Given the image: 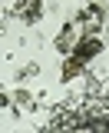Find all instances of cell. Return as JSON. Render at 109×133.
I'll use <instances>...</instances> for the list:
<instances>
[{
    "label": "cell",
    "mask_w": 109,
    "mask_h": 133,
    "mask_svg": "<svg viewBox=\"0 0 109 133\" xmlns=\"http://www.w3.org/2000/svg\"><path fill=\"white\" fill-rule=\"evenodd\" d=\"M99 53H103V40H99V37H79L76 50L66 57V66H63V80H73L79 70L89 63V60H96Z\"/></svg>",
    "instance_id": "1"
},
{
    "label": "cell",
    "mask_w": 109,
    "mask_h": 133,
    "mask_svg": "<svg viewBox=\"0 0 109 133\" xmlns=\"http://www.w3.org/2000/svg\"><path fill=\"white\" fill-rule=\"evenodd\" d=\"M76 43H79V27L76 23H66V27L56 33V40H53V47L60 50L63 57H69V53L76 50Z\"/></svg>",
    "instance_id": "2"
},
{
    "label": "cell",
    "mask_w": 109,
    "mask_h": 133,
    "mask_svg": "<svg viewBox=\"0 0 109 133\" xmlns=\"http://www.w3.org/2000/svg\"><path fill=\"white\" fill-rule=\"evenodd\" d=\"M17 17H20L23 23H36V20L43 17V0H20V3H17Z\"/></svg>",
    "instance_id": "3"
},
{
    "label": "cell",
    "mask_w": 109,
    "mask_h": 133,
    "mask_svg": "<svg viewBox=\"0 0 109 133\" xmlns=\"http://www.w3.org/2000/svg\"><path fill=\"white\" fill-rule=\"evenodd\" d=\"M36 73H40V63L33 60V63H27V66H20V70H17V77H13V80H17V83H27L30 77H36Z\"/></svg>",
    "instance_id": "4"
},
{
    "label": "cell",
    "mask_w": 109,
    "mask_h": 133,
    "mask_svg": "<svg viewBox=\"0 0 109 133\" xmlns=\"http://www.w3.org/2000/svg\"><path fill=\"white\" fill-rule=\"evenodd\" d=\"M10 103H17L20 110H30V107H33V93H30V90H17L13 97H10Z\"/></svg>",
    "instance_id": "5"
},
{
    "label": "cell",
    "mask_w": 109,
    "mask_h": 133,
    "mask_svg": "<svg viewBox=\"0 0 109 133\" xmlns=\"http://www.w3.org/2000/svg\"><path fill=\"white\" fill-rule=\"evenodd\" d=\"M17 133H23V130H17Z\"/></svg>",
    "instance_id": "6"
}]
</instances>
